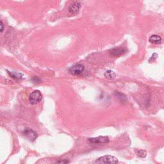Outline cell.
Wrapping results in <instances>:
<instances>
[{
    "mask_svg": "<svg viewBox=\"0 0 164 164\" xmlns=\"http://www.w3.org/2000/svg\"><path fill=\"white\" fill-rule=\"evenodd\" d=\"M89 141L92 144H106L109 142V138L107 136H99L94 138H90Z\"/></svg>",
    "mask_w": 164,
    "mask_h": 164,
    "instance_id": "277c9868",
    "label": "cell"
},
{
    "mask_svg": "<svg viewBox=\"0 0 164 164\" xmlns=\"http://www.w3.org/2000/svg\"><path fill=\"white\" fill-rule=\"evenodd\" d=\"M114 95L118 97L119 99H120V100L122 102H126V97L125 94H122L121 92H118V91H115V92L114 93Z\"/></svg>",
    "mask_w": 164,
    "mask_h": 164,
    "instance_id": "30bf717a",
    "label": "cell"
},
{
    "mask_svg": "<svg viewBox=\"0 0 164 164\" xmlns=\"http://www.w3.org/2000/svg\"><path fill=\"white\" fill-rule=\"evenodd\" d=\"M136 154L138 156L141 157V158H145L146 156V151L144 150H136Z\"/></svg>",
    "mask_w": 164,
    "mask_h": 164,
    "instance_id": "8fae6325",
    "label": "cell"
},
{
    "mask_svg": "<svg viewBox=\"0 0 164 164\" xmlns=\"http://www.w3.org/2000/svg\"><path fill=\"white\" fill-rule=\"evenodd\" d=\"M162 40L161 37L158 36V35H153L149 38L150 43L155 44H160L162 43Z\"/></svg>",
    "mask_w": 164,
    "mask_h": 164,
    "instance_id": "52a82bcc",
    "label": "cell"
},
{
    "mask_svg": "<svg viewBox=\"0 0 164 164\" xmlns=\"http://www.w3.org/2000/svg\"><path fill=\"white\" fill-rule=\"evenodd\" d=\"M80 9V4L78 3H74L69 8V13L72 15H75L78 13Z\"/></svg>",
    "mask_w": 164,
    "mask_h": 164,
    "instance_id": "8992f818",
    "label": "cell"
},
{
    "mask_svg": "<svg viewBox=\"0 0 164 164\" xmlns=\"http://www.w3.org/2000/svg\"><path fill=\"white\" fill-rule=\"evenodd\" d=\"M25 136L28 138V140H30V141H34L37 138V134L34 131L30 130V129H26V130L23 132Z\"/></svg>",
    "mask_w": 164,
    "mask_h": 164,
    "instance_id": "5b68a950",
    "label": "cell"
},
{
    "mask_svg": "<svg viewBox=\"0 0 164 164\" xmlns=\"http://www.w3.org/2000/svg\"><path fill=\"white\" fill-rule=\"evenodd\" d=\"M104 77L108 79L112 80L116 77V74L114 71H111V70H108V71H106V73H104Z\"/></svg>",
    "mask_w": 164,
    "mask_h": 164,
    "instance_id": "9c48e42d",
    "label": "cell"
},
{
    "mask_svg": "<svg viewBox=\"0 0 164 164\" xmlns=\"http://www.w3.org/2000/svg\"><path fill=\"white\" fill-rule=\"evenodd\" d=\"M69 161H67V160H62V161H60V162H58V163H69Z\"/></svg>",
    "mask_w": 164,
    "mask_h": 164,
    "instance_id": "5bb4252c",
    "label": "cell"
},
{
    "mask_svg": "<svg viewBox=\"0 0 164 164\" xmlns=\"http://www.w3.org/2000/svg\"><path fill=\"white\" fill-rule=\"evenodd\" d=\"M9 73L12 77L15 79H21L22 77V74L21 73H10V72H9Z\"/></svg>",
    "mask_w": 164,
    "mask_h": 164,
    "instance_id": "7c38bea8",
    "label": "cell"
},
{
    "mask_svg": "<svg viewBox=\"0 0 164 164\" xmlns=\"http://www.w3.org/2000/svg\"><path fill=\"white\" fill-rule=\"evenodd\" d=\"M43 99V94L40 91H34L30 96L29 100L32 104H36L41 101Z\"/></svg>",
    "mask_w": 164,
    "mask_h": 164,
    "instance_id": "7a4b0ae2",
    "label": "cell"
},
{
    "mask_svg": "<svg viewBox=\"0 0 164 164\" xmlns=\"http://www.w3.org/2000/svg\"><path fill=\"white\" fill-rule=\"evenodd\" d=\"M119 162L118 159L116 157L111 155H105L99 158L96 160V163H107V164H115Z\"/></svg>",
    "mask_w": 164,
    "mask_h": 164,
    "instance_id": "6da1fadb",
    "label": "cell"
},
{
    "mask_svg": "<svg viewBox=\"0 0 164 164\" xmlns=\"http://www.w3.org/2000/svg\"><path fill=\"white\" fill-rule=\"evenodd\" d=\"M4 29V25H3V23L0 21V32H2Z\"/></svg>",
    "mask_w": 164,
    "mask_h": 164,
    "instance_id": "4fadbf2b",
    "label": "cell"
},
{
    "mask_svg": "<svg viewBox=\"0 0 164 164\" xmlns=\"http://www.w3.org/2000/svg\"><path fill=\"white\" fill-rule=\"evenodd\" d=\"M110 53L112 55H114L115 56H119L124 54L125 50L122 48H114L112 50H110Z\"/></svg>",
    "mask_w": 164,
    "mask_h": 164,
    "instance_id": "ba28073f",
    "label": "cell"
},
{
    "mask_svg": "<svg viewBox=\"0 0 164 164\" xmlns=\"http://www.w3.org/2000/svg\"><path fill=\"white\" fill-rule=\"evenodd\" d=\"M84 69H85L84 66L82 65V64L78 63L72 66L71 67H70L69 69V73L72 75L77 76V75L81 74L82 73H83Z\"/></svg>",
    "mask_w": 164,
    "mask_h": 164,
    "instance_id": "3957f363",
    "label": "cell"
}]
</instances>
